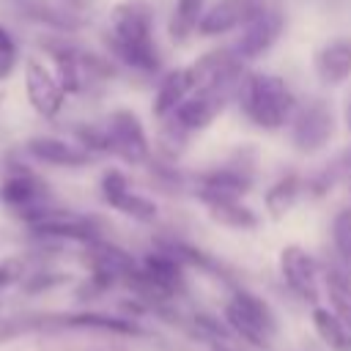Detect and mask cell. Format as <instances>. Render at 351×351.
<instances>
[{"label":"cell","mask_w":351,"mask_h":351,"mask_svg":"<svg viewBox=\"0 0 351 351\" xmlns=\"http://www.w3.org/2000/svg\"><path fill=\"white\" fill-rule=\"evenodd\" d=\"M315 74L326 85H340L351 77V38H332L315 52Z\"/></svg>","instance_id":"cell-15"},{"label":"cell","mask_w":351,"mask_h":351,"mask_svg":"<svg viewBox=\"0 0 351 351\" xmlns=\"http://www.w3.org/2000/svg\"><path fill=\"white\" fill-rule=\"evenodd\" d=\"M101 195L115 211H121V214H126L132 219L151 222L156 217V203L143 197V195H137V192H132L129 181H126V176L121 170H107L101 176Z\"/></svg>","instance_id":"cell-9"},{"label":"cell","mask_w":351,"mask_h":351,"mask_svg":"<svg viewBox=\"0 0 351 351\" xmlns=\"http://www.w3.org/2000/svg\"><path fill=\"white\" fill-rule=\"evenodd\" d=\"M0 197H3L5 206L16 208V211L25 217V222H27L30 217H36L38 211L47 208V206H44L47 186L36 178V173H30V170H25V167H16V170H11V173L3 178V184H0Z\"/></svg>","instance_id":"cell-7"},{"label":"cell","mask_w":351,"mask_h":351,"mask_svg":"<svg viewBox=\"0 0 351 351\" xmlns=\"http://www.w3.org/2000/svg\"><path fill=\"white\" fill-rule=\"evenodd\" d=\"M263 8L258 0H217L211 8H206L197 33L200 36H219L233 27H244L252 16H258Z\"/></svg>","instance_id":"cell-11"},{"label":"cell","mask_w":351,"mask_h":351,"mask_svg":"<svg viewBox=\"0 0 351 351\" xmlns=\"http://www.w3.org/2000/svg\"><path fill=\"white\" fill-rule=\"evenodd\" d=\"M14 63H16V52H11V55H0V80H8V77H11Z\"/></svg>","instance_id":"cell-28"},{"label":"cell","mask_w":351,"mask_h":351,"mask_svg":"<svg viewBox=\"0 0 351 351\" xmlns=\"http://www.w3.org/2000/svg\"><path fill=\"white\" fill-rule=\"evenodd\" d=\"M27 154L44 165H55V167H82L93 159V154H88L82 145L66 143L60 137H33L27 140Z\"/></svg>","instance_id":"cell-14"},{"label":"cell","mask_w":351,"mask_h":351,"mask_svg":"<svg viewBox=\"0 0 351 351\" xmlns=\"http://www.w3.org/2000/svg\"><path fill=\"white\" fill-rule=\"evenodd\" d=\"M63 277L60 274H47V271H41V274H33L27 282H25V291L27 293H38V291H44V288H49V285H58Z\"/></svg>","instance_id":"cell-26"},{"label":"cell","mask_w":351,"mask_h":351,"mask_svg":"<svg viewBox=\"0 0 351 351\" xmlns=\"http://www.w3.org/2000/svg\"><path fill=\"white\" fill-rule=\"evenodd\" d=\"M225 101H228V90H195L176 112H173V118H176V123L181 126V129H186V132H197V129H206L219 112H222V107H225Z\"/></svg>","instance_id":"cell-13"},{"label":"cell","mask_w":351,"mask_h":351,"mask_svg":"<svg viewBox=\"0 0 351 351\" xmlns=\"http://www.w3.org/2000/svg\"><path fill=\"white\" fill-rule=\"evenodd\" d=\"M27 228L33 236H41V239H69V241H82V244L99 241L96 222L80 214H69V211L44 208L27 219Z\"/></svg>","instance_id":"cell-5"},{"label":"cell","mask_w":351,"mask_h":351,"mask_svg":"<svg viewBox=\"0 0 351 351\" xmlns=\"http://www.w3.org/2000/svg\"><path fill=\"white\" fill-rule=\"evenodd\" d=\"M332 236H335V247L340 250L343 258L351 261V208H343L335 222H332Z\"/></svg>","instance_id":"cell-24"},{"label":"cell","mask_w":351,"mask_h":351,"mask_svg":"<svg viewBox=\"0 0 351 351\" xmlns=\"http://www.w3.org/2000/svg\"><path fill=\"white\" fill-rule=\"evenodd\" d=\"M104 137H107V151H112L115 156L132 165H140L148 159V137L140 118L132 110L126 107L112 110L104 123Z\"/></svg>","instance_id":"cell-4"},{"label":"cell","mask_w":351,"mask_h":351,"mask_svg":"<svg viewBox=\"0 0 351 351\" xmlns=\"http://www.w3.org/2000/svg\"><path fill=\"white\" fill-rule=\"evenodd\" d=\"M22 277H25V263H22L19 258H5V261H0V291L16 285Z\"/></svg>","instance_id":"cell-25"},{"label":"cell","mask_w":351,"mask_h":351,"mask_svg":"<svg viewBox=\"0 0 351 351\" xmlns=\"http://www.w3.org/2000/svg\"><path fill=\"white\" fill-rule=\"evenodd\" d=\"M11 52H16V41H14V36L0 25V55H11Z\"/></svg>","instance_id":"cell-27"},{"label":"cell","mask_w":351,"mask_h":351,"mask_svg":"<svg viewBox=\"0 0 351 351\" xmlns=\"http://www.w3.org/2000/svg\"><path fill=\"white\" fill-rule=\"evenodd\" d=\"M203 14H206V0H178L173 8V19H170V36L173 38L192 36L197 30Z\"/></svg>","instance_id":"cell-20"},{"label":"cell","mask_w":351,"mask_h":351,"mask_svg":"<svg viewBox=\"0 0 351 351\" xmlns=\"http://www.w3.org/2000/svg\"><path fill=\"white\" fill-rule=\"evenodd\" d=\"M192 90H195V74H192V66L170 71V74L159 82V88H156L154 112H156L159 118L176 112V110L192 96Z\"/></svg>","instance_id":"cell-16"},{"label":"cell","mask_w":351,"mask_h":351,"mask_svg":"<svg viewBox=\"0 0 351 351\" xmlns=\"http://www.w3.org/2000/svg\"><path fill=\"white\" fill-rule=\"evenodd\" d=\"M326 291H329V302L335 307V315L348 326L351 332V282L337 274V271H329L326 277Z\"/></svg>","instance_id":"cell-22"},{"label":"cell","mask_w":351,"mask_h":351,"mask_svg":"<svg viewBox=\"0 0 351 351\" xmlns=\"http://www.w3.org/2000/svg\"><path fill=\"white\" fill-rule=\"evenodd\" d=\"M346 121H348V129H351V101H348V110H346Z\"/></svg>","instance_id":"cell-29"},{"label":"cell","mask_w":351,"mask_h":351,"mask_svg":"<svg viewBox=\"0 0 351 351\" xmlns=\"http://www.w3.org/2000/svg\"><path fill=\"white\" fill-rule=\"evenodd\" d=\"M239 99L247 118L263 129H282L296 115V99L291 88L274 74H250L239 88Z\"/></svg>","instance_id":"cell-2"},{"label":"cell","mask_w":351,"mask_h":351,"mask_svg":"<svg viewBox=\"0 0 351 351\" xmlns=\"http://www.w3.org/2000/svg\"><path fill=\"white\" fill-rule=\"evenodd\" d=\"M25 93H27L30 107L41 118H55L60 112L63 96H66L58 77L41 60H33V58L25 63Z\"/></svg>","instance_id":"cell-6"},{"label":"cell","mask_w":351,"mask_h":351,"mask_svg":"<svg viewBox=\"0 0 351 351\" xmlns=\"http://www.w3.org/2000/svg\"><path fill=\"white\" fill-rule=\"evenodd\" d=\"M296 192H299V178H293V176L280 178V181L269 189V195H266V206H269V211H271L274 217L285 214V211L293 206Z\"/></svg>","instance_id":"cell-23"},{"label":"cell","mask_w":351,"mask_h":351,"mask_svg":"<svg viewBox=\"0 0 351 351\" xmlns=\"http://www.w3.org/2000/svg\"><path fill=\"white\" fill-rule=\"evenodd\" d=\"M110 47L132 69L156 71L159 52L154 44V14L140 0H126L110 14Z\"/></svg>","instance_id":"cell-1"},{"label":"cell","mask_w":351,"mask_h":351,"mask_svg":"<svg viewBox=\"0 0 351 351\" xmlns=\"http://www.w3.org/2000/svg\"><path fill=\"white\" fill-rule=\"evenodd\" d=\"M225 321L241 340H247L255 348H269L271 335L277 332L274 313L263 299H258L250 291L233 293V299L225 307Z\"/></svg>","instance_id":"cell-3"},{"label":"cell","mask_w":351,"mask_h":351,"mask_svg":"<svg viewBox=\"0 0 351 351\" xmlns=\"http://www.w3.org/2000/svg\"><path fill=\"white\" fill-rule=\"evenodd\" d=\"M63 324L69 326H82V329H101V332H118V335H137V324H132L129 318H118V315H104V313H77V315H66Z\"/></svg>","instance_id":"cell-19"},{"label":"cell","mask_w":351,"mask_h":351,"mask_svg":"<svg viewBox=\"0 0 351 351\" xmlns=\"http://www.w3.org/2000/svg\"><path fill=\"white\" fill-rule=\"evenodd\" d=\"M313 326H315V332L321 335V340L329 348H335V351H351V332H348V326L335 313H329L326 307H315L313 310Z\"/></svg>","instance_id":"cell-18"},{"label":"cell","mask_w":351,"mask_h":351,"mask_svg":"<svg viewBox=\"0 0 351 351\" xmlns=\"http://www.w3.org/2000/svg\"><path fill=\"white\" fill-rule=\"evenodd\" d=\"M280 33H282V16L277 11H261L241 27V36H239L233 52L239 60H252V58L263 55L280 38Z\"/></svg>","instance_id":"cell-10"},{"label":"cell","mask_w":351,"mask_h":351,"mask_svg":"<svg viewBox=\"0 0 351 351\" xmlns=\"http://www.w3.org/2000/svg\"><path fill=\"white\" fill-rule=\"evenodd\" d=\"M247 189H250V178L233 170H217L200 178V197L206 200V206L219 200H239Z\"/></svg>","instance_id":"cell-17"},{"label":"cell","mask_w":351,"mask_h":351,"mask_svg":"<svg viewBox=\"0 0 351 351\" xmlns=\"http://www.w3.org/2000/svg\"><path fill=\"white\" fill-rule=\"evenodd\" d=\"M280 269L296 296H302L304 302L318 299V266L302 247H296V244L285 247L280 252Z\"/></svg>","instance_id":"cell-12"},{"label":"cell","mask_w":351,"mask_h":351,"mask_svg":"<svg viewBox=\"0 0 351 351\" xmlns=\"http://www.w3.org/2000/svg\"><path fill=\"white\" fill-rule=\"evenodd\" d=\"M332 137V112L324 101H310L307 107H296L293 123H291V140L299 151L310 154L329 143Z\"/></svg>","instance_id":"cell-8"},{"label":"cell","mask_w":351,"mask_h":351,"mask_svg":"<svg viewBox=\"0 0 351 351\" xmlns=\"http://www.w3.org/2000/svg\"><path fill=\"white\" fill-rule=\"evenodd\" d=\"M208 214L219 222V225H228V228H239V230H247V228H255L258 225V217L241 206L239 200H219V203H208Z\"/></svg>","instance_id":"cell-21"}]
</instances>
